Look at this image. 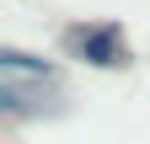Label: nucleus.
<instances>
[{
	"mask_svg": "<svg viewBox=\"0 0 150 144\" xmlns=\"http://www.w3.org/2000/svg\"><path fill=\"white\" fill-rule=\"evenodd\" d=\"M64 43L81 53V59H91V64H107V69L129 59L123 32H118V27H91V22H86V27H70V32H64Z\"/></svg>",
	"mask_w": 150,
	"mask_h": 144,
	"instance_id": "f257e3e1",
	"label": "nucleus"
}]
</instances>
